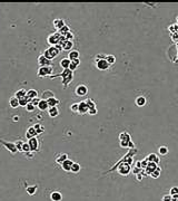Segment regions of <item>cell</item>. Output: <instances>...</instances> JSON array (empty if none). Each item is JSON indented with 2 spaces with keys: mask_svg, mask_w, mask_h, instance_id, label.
<instances>
[{
  "mask_svg": "<svg viewBox=\"0 0 178 201\" xmlns=\"http://www.w3.org/2000/svg\"><path fill=\"white\" fill-rule=\"evenodd\" d=\"M146 159L148 162H154V163H156V164H159V162H160L159 156H157L156 153H150V154H148V156H146Z\"/></svg>",
  "mask_w": 178,
  "mask_h": 201,
  "instance_id": "cell-21",
  "label": "cell"
},
{
  "mask_svg": "<svg viewBox=\"0 0 178 201\" xmlns=\"http://www.w3.org/2000/svg\"><path fill=\"white\" fill-rule=\"evenodd\" d=\"M96 67H97V69H99V70H107L109 67H110V65L106 62V59H101V60L96 63Z\"/></svg>",
  "mask_w": 178,
  "mask_h": 201,
  "instance_id": "cell-12",
  "label": "cell"
},
{
  "mask_svg": "<svg viewBox=\"0 0 178 201\" xmlns=\"http://www.w3.org/2000/svg\"><path fill=\"white\" fill-rule=\"evenodd\" d=\"M157 166H158V164L154 163V162H148V164H147V166L144 169V171H145V173H146L147 175H149L153 171H155V170L157 169Z\"/></svg>",
  "mask_w": 178,
  "mask_h": 201,
  "instance_id": "cell-17",
  "label": "cell"
},
{
  "mask_svg": "<svg viewBox=\"0 0 178 201\" xmlns=\"http://www.w3.org/2000/svg\"><path fill=\"white\" fill-rule=\"evenodd\" d=\"M128 141H119V145L122 149H128Z\"/></svg>",
  "mask_w": 178,
  "mask_h": 201,
  "instance_id": "cell-50",
  "label": "cell"
},
{
  "mask_svg": "<svg viewBox=\"0 0 178 201\" xmlns=\"http://www.w3.org/2000/svg\"><path fill=\"white\" fill-rule=\"evenodd\" d=\"M47 103H48V106L49 107H55V106H58L60 104V101L56 97H51V98L47 99Z\"/></svg>",
  "mask_w": 178,
  "mask_h": 201,
  "instance_id": "cell-28",
  "label": "cell"
},
{
  "mask_svg": "<svg viewBox=\"0 0 178 201\" xmlns=\"http://www.w3.org/2000/svg\"><path fill=\"white\" fill-rule=\"evenodd\" d=\"M85 102H86V104H87V106H88L89 110H90V108H96V103L93 98H87Z\"/></svg>",
  "mask_w": 178,
  "mask_h": 201,
  "instance_id": "cell-38",
  "label": "cell"
},
{
  "mask_svg": "<svg viewBox=\"0 0 178 201\" xmlns=\"http://www.w3.org/2000/svg\"><path fill=\"white\" fill-rule=\"evenodd\" d=\"M72 163H74V161H71L70 159H67L65 162H62V163L60 164L61 165V169L64 170V171L66 172H70V170H71V165Z\"/></svg>",
  "mask_w": 178,
  "mask_h": 201,
  "instance_id": "cell-16",
  "label": "cell"
},
{
  "mask_svg": "<svg viewBox=\"0 0 178 201\" xmlns=\"http://www.w3.org/2000/svg\"><path fill=\"white\" fill-rule=\"evenodd\" d=\"M71 63H74L75 65H77V66H79V64H80V59H79V58L74 59V60H71Z\"/></svg>",
  "mask_w": 178,
  "mask_h": 201,
  "instance_id": "cell-59",
  "label": "cell"
},
{
  "mask_svg": "<svg viewBox=\"0 0 178 201\" xmlns=\"http://www.w3.org/2000/svg\"><path fill=\"white\" fill-rule=\"evenodd\" d=\"M135 104L137 105L138 107H143L145 106V105L147 104V99L145 96H143V95H139V96L136 97L135 99Z\"/></svg>",
  "mask_w": 178,
  "mask_h": 201,
  "instance_id": "cell-18",
  "label": "cell"
},
{
  "mask_svg": "<svg viewBox=\"0 0 178 201\" xmlns=\"http://www.w3.org/2000/svg\"><path fill=\"white\" fill-rule=\"evenodd\" d=\"M29 102H30V99L28 98L27 96H25V97H22V98L19 99V106H24L25 107Z\"/></svg>",
  "mask_w": 178,
  "mask_h": 201,
  "instance_id": "cell-40",
  "label": "cell"
},
{
  "mask_svg": "<svg viewBox=\"0 0 178 201\" xmlns=\"http://www.w3.org/2000/svg\"><path fill=\"white\" fill-rule=\"evenodd\" d=\"M12 120H13V122H18V120H19V116H18V115H15V116H12Z\"/></svg>",
  "mask_w": 178,
  "mask_h": 201,
  "instance_id": "cell-60",
  "label": "cell"
},
{
  "mask_svg": "<svg viewBox=\"0 0 178 201\" xmlns=\"http://www.w3.org/2000/svg\"><path fill=\"white\" fill-rule=\"evenodd\" d=\"M105 59H106V62L108 63L110 66L116 63V57H115L114 55H106V58H105Z\"/></svg>",
  "mask_w": 178,
  "mask_h": 201,
  "instance_id": "cell-37",
  "label": "cell"
},
{
  "mask_svg": "<svg viewBox=\"0 0 178 201\" xmlns=\"http://www.w3.org/2000/svg\"><path fill=\"white\" fill-rule=\"evenodd\" d=\"M170 38L173 40L174 43L178 44V32H175V34H170Z\"/></svg>",
  "mask_w": 178,
  "mask_h": 201,
  "instance_id": "cell-48",
  "label": "cell"
},
{
  "mask_svg": "<svg viewBox=\"0 0 178 201\" xmlns=\"http://www.w3.org/2000/svg\"><path fill=\"white\" fill-rule=\"evenodd\" d=\"M9 105L11 108H18L19 107V99L16 96H11L9 98Z\"/></svg>",
  "mask_w": 178,
  "mask_h": 201,
  "instance_id": "cell-26",
  "label": "cell"
},
{
  "mask_svg": "<svg viewBox=\"0 0 178 201\" xmlns=\"http://www.w3.org/2000/svg\"><path fill=\"white\" fill-rule=\"evenodd\" d=\"M37 190H38L37 184H32V185H28V187H26V192L28 193L29 196H34V194H36Z\"/></svg>",
  "mask_w": 178,
  "mask_h": 201,
  "instance_id": "cell-22",
  "label": "cell"
},
{
  "mask_svg": "<svg viewBox=\"0 0 178 201\" xmlns=\"http://www.w3.org/2000/svg\"><path fill=\"white\" fill-rule=\"evenodd\" d=\"M0 144L2 145V146L5 147L6 150H8L9 152L11 153V154H16V153L18 152V150H17L15 142H9V141H5V140L0 139Z\"/></svg>",
  "mask_w": 178,
  "mask_h": 201,
  "instance_id": "cell-5",
  "label": "cell"
},
{
  "mask_svg": "<svg viewBox=\"0 0 178 201\" xmlns=\"http://www.w3.org/2000/svg\"><path fill=\"white\" fill-rule=\"evenodd\" d=\"M64 199V196H62V193L58 190H55L50 193V200L51 201H62Z\"/></svg>",
  "mask_w": 178,
  "mask_h": 201,
  "instance_id": "cell-13",
  "label": "cell"
},
{
  "mask_svg": "<svg viewBox=\"0 0 178 201\" xmlns=\"http://www.w3.org/2000/svg\"><path fill=\"white\" fill-rule=\"evenodd\" d=\"M88 114L89 115H96L97 114V107L96 108H90V110L88 111Z\"/></svg>",
  "mask_w": 178,
  "mask_h": 201,
  "instance_id": "cell-53",
  "label": "cell"
},
{
  "mask_svg": "<svg viewBox=\"0 0 178 201\" xmlns=\"http://www.w3.org/2000/svg\"><path fill=\"white\" fill-rule=\"evenodd\" d=\"M79 56H80L79 51L76 50V49H72V50L69 51V54H68V59H69L70 62H71V60H74V59L79 58Z\"/></svg>",
  "mask_w": 178,
  "mask_h": 201,
  "instance_id": "cell-27",
  "label": "cell"
},
{
  "mask_svg": "<svg viewBox=\"0 0 178 201\" xmlns=\"http://www.w3.org/2000/svg\"><path fill=\"white\" fill-rule=\"evenodd\" d=\"M89 108H88L87 104H86L85 101H81V102H78V113L77 114H80V115H84L86 113H88Z\"/></svg>",
  "mask_w": 178,
  "mask_h": 201,
  "instance_id": "cell-11",
  "label": "cell"
},
{
  "mask_svg": "<svg viewBox=\"0 0 178 201\" xmlns=\"http://www.w3.org/2000/svg\"><path fill=\"white\" fill-rule=\"evenodd\" d=\"M168 152H169V150H168V147L165 146V145H162L160 147H158V153H159L160 156H167Z\"/></svg>",
  "mask_w": 178,
  "mask_h": 201,
  "instance_id": "cell-35",
  "label": "cell"
},
{
  "mask_svg": "<svg viewBox=\"0 0 178 201\" xmlns=\"http://www.w3.org/2000/svg\"><path fill=\"white\" fill-rule=\"evenodd\" d=\"M40 99H41V98H39V97H36V98H32L31 101H30V103H31L32 105H35V106L37 107L38 104H39V102H40Z\"/></svg>",
  "mask_w": 178,
  "mask_h": 201,
  "instance_id": "cell-49",
  "label": "cell"
},
{
  "mask_svg": "<svg viewBox=\"0 0 178 201\" xmlns=\"http://www.w3.org/2000/svg\"><path fill=\"white\" fill-rule=\"evenodd\" d=\"M25 108H26V111L27 112H29V113H32V112H35V110H36V106L35 105H32L31 103H28V104L25 106Z\"/></svg>",
  "mask_w": 178,
  "mask_h": 201,
  "instance_id": "cell-41",
  "label": "cell"
},
{
  "mask_svg": "<svg viewBox=\"0 0 178 201\" xmlns=\"http://www.w3.org/2000/svg\"><path fill=\"white\" fill-rule=\"evenodd\" d=\"M74 48V41L72 40H66L64 45L61 46V49L64 51H71Z\"/></svg>",
  "mask_w": 178,
  "mask_h": 201,
  "instance_id": "cell-20",
  "label": "cell"
},
{
  "mask_svg": "<svg viewBox=\"0 0 178 201\" xmlns=\"http://www.w3.org/2000/svg\"><path fill=\"white\" fill-rule=\"evenodd\" d=\"M27 95V91L25 89H18V91L15 93V95L13 96H16L18 99H20V98H22V97H25Z\"/></svg>",
  "mask_w": 178,
  "mask_h": 201,
  "instance_id": "cell-32",
  "label": "cell"
},
{
  "mask_svg": "<svg viewBox=\"0 0 178 201\" xmlns=\"http://www.w3.org/2000/svg\"><path fill=\"white\" fill-rule=\"evenodd\" d=\"M27 142L29 144L30 151H31V152L36 153V152H39L40 151V142H39V140H38V137H32V139L28 140Z\"/></svg>",
  "mask_w": 178,
  "mask_h": 201,
  "instance_id": "cell-6",
  "label": "cell"
},
{
  "mask_svg": "<svg viewBox=\"0 0 178 201\" xmlns=\"http://www.w3.org/2000/svg\"><path fill=\"white\" fill-rule=\"evenodd\" d=\"M169 194L171 197L173 196H176V194H178V187H173V188H170V190H169Z\"/></svg>",
  "mask_w": 178,
  "mask_h": 201,
  "instance_id": "cell-46",
  "label": "cell"
},
{
  "mask_svg": "<svg viewBox=\"0 0 178 201\" xmlns=\"http://www.w3.org/2000/svg\"><path fill=\"white\" fill-rule=\"evenodd\" d=\"M26 156H27V158H29V159H32V158H34V156H35V153L31 152V151H30V152L26 153Z\"/></svg>",
  "mask_w": 178,
  "mask_h": 201,
  "instance_id": "cell-58",
  "label": "cell"
},
{
  "mask_svg": "<svg viewBox=\"0 0 178 201\" xmlns=\"http://www.w3.org/2000/svg\"><path fill=\"white\" fill-rule=\"evenodd\" d=\"M116 169H117L118 174H120L122 177H127L128 174L131 172V165L127 163H120L116 166Z\"/></svg>",
  "mask_w": 178,
  "mask_h": 201,
  "instance_id": "cell-4",
  "label": "cell"
},
{
  "mask_svg": "<svg viewBox=\"0 0 178 201\" xmlns=\"http://www.w3.org/2000/svg\"><path fill=\"white\" fill-rule=\"evenodd\" d=\"M70 111L74 113H78V103H74L72 105H70Z\"/></svg>",
  "mask_w": 178,
  "mask_h": 201,
  "instance_id": "cell-47",
  "label": "cell"
},
{
  "mask_svg": "<svg viewBox=\"0 0 178 201\" xmlns=\"http://www.w3.org/2000/svg\"><path fill=\"white\" fill-rule=\"evenodd\" d=\"M75 94L79 97L86 96L88 94V87L85 85V84H78V85L76 86V89H75Z\"/></svg>",
  "mask_w": 178,
  "mask_h": 201,
  "instance_id": "cell-8",
  "label": "cell"
},
{
  "mask_svg": "<svg viewBox=\"0 0 178 201\" xmlns=\"http://www.w3.org/2000/svg\"><path fill=\"white\" fill-rule=\"evenodd\" d=\"M24 140H21V139H18L15 142V144H16V147H17V150H18V152H21L22 153V145H24Z\"/></svg>",
  "mask_w": 178,
  "mask_h": 201,
  "instance_id": "cell-36",
  "label": "cell"
},
{
  "mask_svg": "<svg viewBox=\"0 0 178 201\" xmlns=\"http://www.w3.org/2000/svg\"><path fill=\"white\" fill-rule=\"evenodd\" d=\"M32 126L35 127L36 132H37V135H40V134H43V133H45V126L41 125L40 123H36V124H34Z\"/></svg>",
  "mask_w": 178,
  "mask_h": 201,
  "instance_id": "cell-30",
  "label": "cell"
},
{
  "mask_svg": "<svg viewBox=\"0 0 178 201\" xmlns=\"http://www.w3.org/2000/svg\"><path fill=\"white\" fill-rule=\"evenodd\" d=\"M52 25H53V27H55V29L58 31V30H60L62 27L66 25V22H65V20L64 19H61V18H57V19H55L52 22Z\"/></svg>",
  "mask_w": 178,
  "mask_h": 201,
  "instance_id": "cell-15",
  "label": "cell"
},
{
  "mask_svg": "<svg viewBox=\"0 0 178 201\" xmlns=\"http://www.w3.org/2000/svg\"><path fill=\"white\" fill-rule=\"evenodd\" d=\"M28 98L31 101L32 98H36V97H38V92L36 91V89H28L27 91V95H26Z\"/></svg>",
  "mask_w": 178,
  "mask_h": 201,
  "instance_id": "cell-31",
  "label": "cell"
},
{
  "mask_svg": "<svg viewBox=\"0 0 178 201\" xmlns=\"http://www.w3.org/2000/svg\"><path fill=\"white\" fill-rule=\"evenodd\" d=\"M134 166H136V168H138V169H141V162H140V160H138V161H136L135 162V165ZM144 170V169H143Z\"/></svg>",
  "mask_w": 178,
  "mask_h": 201,
  "instance_id": "cell-57",
  "label": "cell"
},
{
  "mask_svg": "<svg viewBox=\"0 0 178 201\" xmlns=\"http://www.w3.org/2000/svg\"><path fill=\"white\" fill-rule=\"evenodd\" d=\"M61 51V47L60 46H50L49 48H47L45 51L43 53V55L46 57V58L48 59V60H53V59L56 58L57 56H58L59 54H60Z\"/></svg>",
  "mask_w": 178,
  "mask_h": 201,
  "instance_id": "cell-2",
  "label": "cell"
},
{
  "mask_svg": "<svg viewBox=\"0 0 178 201\" xmlns=\"http://www.w3.org/2000/svg\"><path fill=\"white\" fill-rule=\"evenodd\" d=\"M168 30L170 31V34H175V32H178V25L174 24L171 26L168 27Z\"/></svg>",
  "mask_w": 178,
  "mask_h": 201,
  "instance_id": "cell-42",
  "label": "cell"
},
{
  "mask_svg": "<svg viewBox=\"0 0 178 201\" xmlns=\"http://www.w3.org/2000/svg\"><path fill=\"white\" fill-rule=\"evenodd\" d=\"M171 200H173V198H171L170 194H165V196L162 197V201H171Z\"/></svg>",
  "mask_w": 178,
  "mask_h": 201,
  "instance_id": "cell-54",
  "label": "cell"
},
{
  "mask_svg": "<svg viewBox=\"0 0 178 201\" xmlns=\"http://www.w3.org/2000/svg\"><path fill=\"white\" fill-rule=\"evenodd\" d=\"M64 37L66 38V40H72L74 41V38H75V35H74V32L70 30L69 32H67L66 35H64Z\"/></svg>",
  "mask_w": 178,
  "mask_h": 201,
  "instance_id": "cell-43",
  "label": "cell"
},
{
  "mask_svg": "<svg viewBox=\"0 0 178 201\" xmlns=\"http://www.w3.org/2000/svg\"><path fill=\"white\" fill-rule=\"evenodd\" d=\"M60 34L58 31L52 32L47 37V43L50 46H57L59 44V39H60Z\"/></svg>",
  "mask_w": 178,
  "mask_h": 201,
  "instance_id": "cell-7",
  "label": "cell"
},
{
  "mask_svg": "<svg viewBox=\"0 0 178 201\" xmlns=\"http://www.w3.org/2000/svg\"><path fill=\"white\" fill-rule=\"evenodd\" d=\"M37 62H38V65H39V67H45V66H52V65H51V62H50V60H48V59L46 58L45 56H43V54H41V55H39V56H38Z\"/></svg>",
  "mask_w": 178,
  "mask_h": 201,
  "instance_id": "cell-9",
  "label": "cell"
},
{
  "mask_svg": "<svg viewBox=\"0 0 178 201\" xmlns=\"http://www.w3.org/2000/svg\"><path fill=\"white\" fill-rule=\"evenodd\" d=\"M37 107H38V110L41 111V112H46V111H48V108H49L47 101H45V99H40V102Z\"/></svg>",
  "mask_w": 178,
  "mask_h": 201,
  "instance_id": "cell-24",
  "label": "cell"
},
{
  "mask_svg": "<svg viewBox=\"0 0 178 201\" xmlns=\"http://www.w3.org/2000/svg\"><path fill=\"white\" fill-rule=\"evenodd\" d=\"M143 171V170H141ZM143 178H144V175H143V173H138V174H136V179H137V181H141L143 180Z\"/></svg>",
  "mask_w": 178,
  "mask_h": 201,
  "instance_id": "cell-56",
  "label": "cell"
},
{
  "mask_svg": "<svg viewBox=\"0 0 178 201\" xmlns=\"http://www.w3.org/2000/svg\"><path fill=\"white\" fill-rule=\"evenodd\" d=\"M141 162V169H145L147 166V164H148V161H147V159H144V160H140Z\"/></svg>",
  "mask_w": 178,
  "mask_h": 201,
  "instance_id": "cell-52",
  "label": "cell"
},
{
  "mask_svg": "<svg viewBox=\"0 0 178 201\" xmlns=\"http://www.w3.org/2000/svg\"><path fill=\"white\" fill-rule=\"evenodd\" d=\"M176 47H177V50H178V44H176Z\"/></svg>",
  "mask_w": 178,
  "mask_h": 201,
  "instance_id": "cell-61",
  "label": "cell"
},
{
  "mask_svg": "<svg viewBox=\"0 0 178 201\" xmlns=\"http://www.w3.org/2000/svg\"><path fill=\"white\" fill-rule=\"evenodd\" d=\"M51 97H55V93H53L52 91H50V89L43 91V94H41V99H45V101H47V99L51 98Z\"/></svg>",
  "mask_w": 178,
  "mask_h": 201,
  "instance_id": "cell-23",
  "label": "cell"
},
{
  "mask_svg": "<svg viewBox=\"0 0 178 201\" xmlns=\"http://www.w3.org/2000/svg\"><path fill=\"white\" fill-rule=\"evenodd\" d=\"M53 73V67L52 66H45V67H39L37 72V76L39 78H45L49 77L52 75Z\"/></svg>",
  "mask_w": 178,
  "mask_h": 201,
  "instance_id": "cell-3",
  "label": "cell"
},
{
  "mask_svg": "<svg viewBox=\"0 0 178 201\" xmlns=\"http://www.w3.org/2000/svg\"><path fill=\"white\" fill-rule=\"evenodd\" d=\"M118 139H119V141H131V136H130V134L128 133V132H126V131H124V132H121V133L118 135Z\"/></svg>",
  "mask_w": 178,
  "mask_h": 201,
  "instance_id": "cell-25",
  "label": "cell"
},
{
  "mask_svg": "<svg viewBox=\"0 0 178 201\" xmlns=\"http://www.w3.org/2000/svg\"><path fill=\"white\" fill-rule=\"evenodd\" d=\"M67 159H68V154L67 153H58V154L55 156V160H56V162L58 164H61L62 162H65Z\"/></svg>",
  "mask_w": 178,
  "mask_h": 201,
  "instance_id": "cell-19",
  "label": "cell"
},
{
  "mask_svg": "<svg viewBox=\"0 0 178 201\" xmlns=\"http://www.w3.org/2000/svg\"><path fill=\"white\" fill-rule=\"evenodd\" d=\"M106 58V55L105 54H97L95 56V63L99 62V60H101V59H105Z\"/></svg>",
  "mask_w": 178,
  "mask_h": 201,
  "instance_id": "cell-45",
  "label": "cell"
},
{
  "mask_svg": "<svg viewBox=\"0 0 178 201\" xmlns=\"http://www.w3.org/2000/svg\"><path fill=\"white\" fill-rule=\"evenodd\" d=\"M47 112H48V115L50 116L51 118H56L57 116H59V114H60V111H59V108L57 106L49 107Z\"/></svg>",
  "mask_w": 178,
  "mask_h": 201,
  "instance_id": "cell-14",
  "label": "cell"
},
{
  "mask_svg": "<svg viewBox=\"0 0 178 201\" xmlns=\"http://www.w3.org/2000/svg\"><path fill=\"white\" fill-rule=\"evenodd\" d=\"M80 170H81V165H80L79 163H77V162H74L71 165L70 172H72V173H79Z\"/></svg>",
  "mask_w": 178,
  "mask_h": 201,
  "instance_id": "cell-34",
  "label": "cell"
},
{
  "mask_svg": "<svg viewBox=\"0 0 178 201\" xmlns=\"http://www.w3.org/2000/svg\"><path fill=\"white\" fill-rule=\"evenodd\" d=\"M160 173H162V168H160V166H157V169L155 170V171H153L149 175H150L153 179H158V178L160 177Z\"/></svg>",
  "mask_w": 178,
  "mask_h": 201,
  "instance_id": "cell-33",
  "label": "cell"
},
{
  "mask_svg": "<svg viewBox=\"0 0 178 201\" xmlns=\"http://www.w3.org/2000/svg\"><path fill=\"white\" fill-rule=\"evenodd\" d=\"M70 60L68 58H62L59 62V65H60V67L62 68V69H69V65H70Z\"/></svg>",
  "mask_w": 178,
  "mask_h": 201,
  "instance_id": "cell-29",
  "label": "cell"
},
{
  "mask_svg": "<svg viewBox=\"0 0 178 201\" xmlns=\"http://www.w3.org/2000/svg\"><path fill=\"white\" fill-rule=\"evenodd\" d=\"M77 68H78L77 65H75L74 63H70V65H69V69L71 70V72H75V70L77 69Z\"/></svg>",
  "mask_w": 178,
  "mask_h": 201,
  "instance_id": "cell-55",
  "label": "cell"
},
{
  "mask_svg": "<svg viewBox=\"0 0 178 201\" xmlns=\"http://www.w3.org/2000/svg\"><path fill=\"white\" fill-rule=\"evenodd\" d=\"M141 170H143V169H138V168H136V166H134V168H131V171H133V173L135 174V175H136V174L140 173Z\"/></svg>",
  "mask_w": 178,
  "mask_h": 201,
  "instance_id": "cell-51",
  "label": "cell"
},
{
  "mask_svg": "<svg viewBox=\"0 0 178 201\" xmlns=\"http://www.w3.org/2000/svg\"><path fill=\"white\" fill-rule=\"evenodd\" d=\"M38 135H37V132H36V130H35V127L34 126H29L28 129H27V131H26V133H25V137L27 139V141L28 140H30V139H32V137H37Z\"/></svg>",
  "mask_w": 178,
  "mask_h": 201,
  "instance_id": "cell-10",
  "label": "cell"
},
{
  "mask_svg": "<svg viewBox=\"0 0 178 201\" xmlns=\"http://www.w3.org/2000/svg\"><path fill=\"white\" fill-rule=\"evenodd\" d=\"M30 152V147H29V144H28V142H24V145H22V153H28Z\"/></svg>",
  "mask_w": 178,
  "mask_h": 201,
  "instance_id": "cell-44",
  "label": "cell"
},
{
  "mask_svg": "<svg viewBox=\"0 0 178 201\" xmlns=\"http://www.w3.org/2000/svg\"><path fill=\"white\" fill-rule=\"evenodd\" d=\"M70 31V27L68 26V25H65L62 28H61L60 30H58V32L60 34L61 36H64V35H66L67 32H69Z\"/></svg>",
  "mask_w": 178,
  "mask_h": 201,
  "instance_id": "cell-39",
  "label": "cell"
},
{
  "mask_svg": "<svg viewBox=\"0 0 178 201\" xmlns=\"http://www.w3.org/2000/svg\"><path fill=\"white\" fill-rule=\"evenodd\" d=\"M57 77H60L61 79H62V82H61V84H62V89H68V86H69V84L74 80V72H71L70 69H62V72L59 73V74H55V75L49 76L50 79H55V78H57Z\"/></svg>",
  "mask_w": 178,
  "mask_h": 201,
  "instance_id": "cell-1",
  "label": "cell"
}]
</instances>
